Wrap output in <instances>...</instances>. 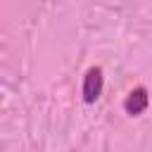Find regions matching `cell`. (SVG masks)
<instances>
[{"mask_svg":"<svg viewBox=\"0 0 152 152\" xmlns=\"http://www.w3.org/2000/svg\"><path fill=\"white\" fill-rule=\"evenodd\" d=\"M102 88H104V74L100 66H90L83 76V86H81V95H83V102L93 104L100 95H102Z\"/></svg>","mask_w":152,"mask_h":152,"instance_id":"cell-1","label":"cell"},{"mask_svg":"<svg viewBox=\"0 0 152 152\" xmlns=\"http://www.w3.org/2000/svg\"><path fill=\"white\" fill-rule=\"evenodd\" d=\"M147 104H150V95H147V88H145V86L133 88V90L124 97V109H126V114H131V116L142 114V112L147 109Z\"/></svg>","mask_w":152,"mask_h":152,"instance_id":"cell-2","label":"cell"}]
</instances>
